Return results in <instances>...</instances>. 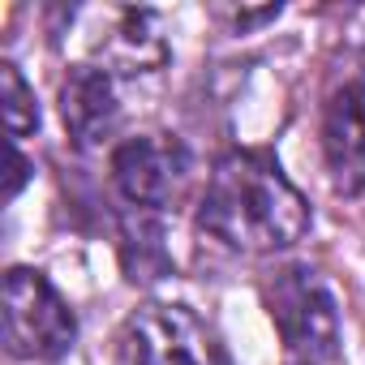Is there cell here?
<instances>
[{
	"mask_svg": "<svg viewBox=\"0 0 365 365\" xmlns=\"http://www.w3.org/2000/svg\"><path fill=\"white\" fill-rule=\"evenodd\" d=\"M99 31L86 39L95 69L103 73H150L168 61L163 22L150 9H99Z\"/></svg>",
	"mask_w": 365,
	"mask_h": 365,
	"instance_id": "obj_6",
	"label": "cell"
},
{
	"mask_svg": "<svg viewBox=\"0 0 365 365\" xmlns=\"http://www.w3.org/2000/svg\"><path fill=\"white\" fill-rule=\"evenodd\" d=\"M284 365H339V361H284Z\"/></svg>",
	"mask_w": 365,
	"mask_h": 365,
	"instance_id": "obj_12",
	"label": "cell"
},
{
	"mask_svg": "<svg viewBox=\"0 0 365 365\" xmlns=\"http://www.w3.org/2000/svg\"><path fill=\"white\" fill-rule=\"evenodd\" d=\"M262 301L288 361H339V301L314 267H275L262 284Z\"/></svg>",
	"mask_w": 365,
	"mask_h": 365,
	"instance_id": "obj_2",
	"label": "cell"
},
{
	"mask_svg": "<svg viewBox=\"0 0 365 365\" xmlns=\"http://www.w3.org/2000/svg\"><path fill=\"white\" fill-rule=\"evenodd\" d=\"M61 116H65L69 138L82 150L103 146L116 133V125H120V99H116L112 73H103L95 65L69 69V78L61 86Z\"/></svg>",
	"mask_w": 365,
	"mask_h": 365,
	"instance_id": "obj_8",
	"label": "cell"
},
{
	"mask_svg": "<svg viewBox=\"0 0 365 365\" xmlns=\"http://www.w3.org/2000/svg\"><path fill=\"white\" fill-rule=\"evenodd\" d=\"M322 155L344 198L365 194V82L339 86L322 108Z\"/></svg>",
	"mask_w": 365,
	"mask_h": 365,
	"instance_id": "obj_7",
	"label": "cell"
},
{
	"mask_svg": "<svg viewBox=\"0 0 365 365\" xmlns=\"http://www.w3.org/2000/svg\"><path fill=\"white\" fill-rule=\"evenodd\" d=\"M0 91H5V129L9 138H26L39 129V99L35 91L26 86V78L18 73L14 61L0 65Z\"/></svg>",
	"mask_w": 365,
	"mask_h": 365,
	"instance_id": "obj_10",
	"label": "cell"
},
{
	"mask_svg": "<svg viewBox=\"0 0 365 365\" xmlns=\"http://www.w3.org/2000/svg\"><path fill=\"white\" fill-rule=\"evenodd\" d=\"M198 228L241 254L292 250L309 232V202L262 150H232L215 163Z\"/></svg>",
	"mask_w": 365,
	"mask_h": 365,
	"instance_id": "obj_1",
	"label": "cell"
},
{
	"mask_svg": "<svg viewBox=\"0 0 365 365\" xmlns=\"http://www.w3.org/2000/svg\"><path fill=\"white\" fill-rule=\"evenodd\" d=\"M190 176V150L172 133H142L125 138L112 150V180L120 198H129L138 211L168 207Z\"/></svg>",
	"mask_w": 365,
	"mask_h": 365,
	"instance_id": "obj_5",
	"label": "cell"
},
{
	"mask_svg": "<svg viewBox=\"0 0 365 365\" xmlns=\"http://www.w3.org/2000/svg\"><path fill=\"white\" fill-rule=\"evenodd\" d=\"M78 339V318L35 267L5 275V348L18 361H61Z\"/></svg>",
	"mask_w": 365,
	"mask_h": 365,
	"instance_id": "obj_4",
	"label": "cell"
},
{
	"mask_svg": "<svg viewBox=\"0 0 365 365\" xmlns=\"http://www.w3.org/2000/svg\"><path fill=\"white\" fill-rule=\"evenodd\" d=\"M26 176H31V163L22 159V150L9 142V176H5V202L9 198H18V190L26 185Z\"/></svg>",
	"mask_w": 365,
	"mask_h": 365,
	"instance_id": "obj_11",
	"label": "cell"
},
{
	"mask_svg": "<svg viewBox=\"0 0 365 365\" xmlns=\"http://www.w3.org/2000/svg\"><path fill=\"white\" fill-rule=\"evenodd\" d=\"M120 262L133 284H150L172 271V258L163 245V224L150 211H138L120 224Z\"/></svg>",
	"mask_w": 365,
	"mask_h": 365,
	"instance_id": "obj_9",
	"label": "cell"
},
{
	"mask_svg": "<svg viewBox=\"0 0 365 365\" xmlns=\"http://www.w3.org/2000/svg\"><path fill=\"white\" fill-rule=\"evenodd\" d=\"M120 365H232L220 331L190 305L150 301L133 309L116 335Z\"/></svg>",
	"mask_w": 365,
	"mask_h": 365,
	"instance_id": "obj_3",
	"label": "cell"
}]
</instances>
